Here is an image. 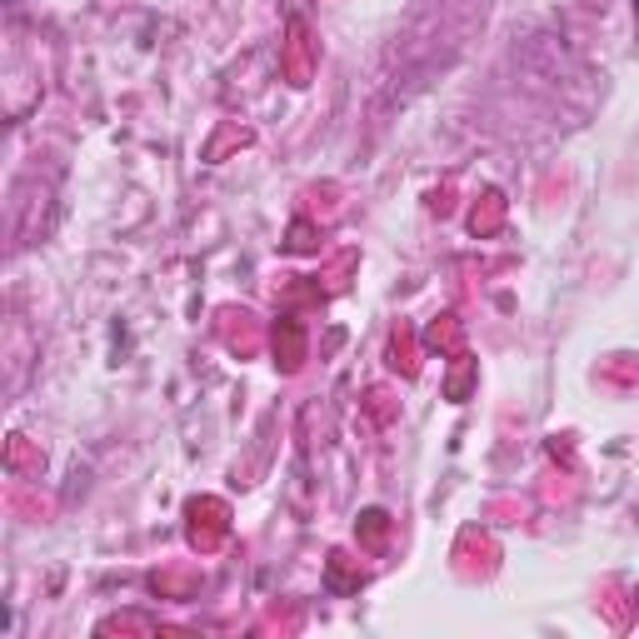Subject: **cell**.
I'll list each match as a JSON object with an SVG mask.
<instances>
[{
  "instance_id": "1",
  "label": "cell",
  "mask_w": 639,
  "mask_h": 639,
  "mask_svg": "<svg viewBox=\"0 0 639 639\" xmlns=\"http://www.w3.org/2000/svg\"><path fill=\"white\" fill-rule=\"evenodd\" d=\"M635 5H639V0H635Z\"/></svg>"
}]
</instances>
